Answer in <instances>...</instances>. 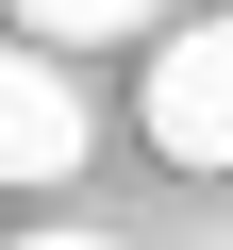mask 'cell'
<instances>
[{
  "label": "cell",
  "mask_w": 233,
  "mask_h": 250,
  "mask_svg": "<svg viewBox=\"0 0 233 250\" xmlns=\"http://www.w3.org/2000/svg\"><path fill=\"white\" fill-rule=\"evenodd\" d=\"M100 150V117H83V83L50 67V50H0V184H67Z\"/></svg>",
  "instance_id": "obj_2"
},
{
  "label": "cell",
  "mask_w": 233,
  "mask_h": 250,
  "mask_svg": "<svg viewBox=\"0 0 233 250\" xmlns=\"http://www.w3.org/2000/svg\"><path fill=\"white\" fill-rule=\"evenodd\" d=\"M150 150L167 167H233V17L150 50Z\"/></svg>",
  "instance_id": "obj_1"
},
{
  "label": "cell",
  "mask_w": 233,
  "mask_h": 250,
  "mask_svg": "<svg viewBox=\"0 0 233 250\" xmlns=\"http://www.w3.org/2000/svg\"><path fill=\"white\" fill-rule=\"evenodd\" d=\"M17 250H116V233H17Z\"/></svg>",
  "instance_id": "obj_4"
},
{
  "label": "cell",
  "mask_w": 233,
  "mask_h": 250,
  "mask_svg": "<svg viewBox=\"0 0 233 250\" xmlns=\"http://www.w3.org/2000/svg\"><path fill=\"white\" fill-rule=\"evenodd\" d=\"M17 17H34V50H100V34H150L167 0H17Z\"/></svg>",
  "instance_id": "obj_3"
}]
</instances>
